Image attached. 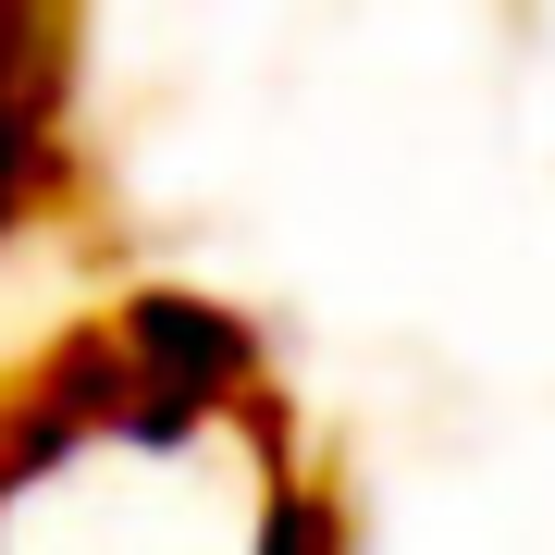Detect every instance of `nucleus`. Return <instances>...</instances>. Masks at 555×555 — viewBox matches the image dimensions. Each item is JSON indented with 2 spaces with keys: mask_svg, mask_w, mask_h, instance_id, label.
<instances>
[{
  "mask_svg": "<svg viewBox=\"0 0 555 555\" xmlns=\"http://www.w3.org/2000/svg\"><path fill=\"white\" fill-rule=\"evenodd\" d=\"M25 185H38V87L0 75V222L25 210Z\"/></svg>",
  "mask_w": 555,
  "mask_h": 555,
  "instance_id": "1",
  "label": "nucleus"
}]
</instances>
